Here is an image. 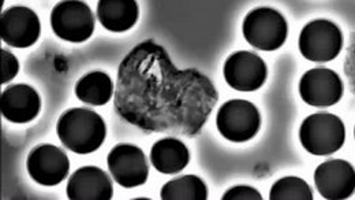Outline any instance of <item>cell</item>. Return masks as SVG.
<instances>
[{"label": "cell", "instance_id": "cell-1", "mask_svg": "<svg viewBox=\"0 0 355 200\" xmlns=\"http://www.w3.org/2000/svg\"><path fill=\"white\" fill-rule=\"evenodd\" d=\"M219 94L197 69L179 70L160 44H137L118 70L114 106L126 122L148 133L197 136Z\"/></svg>", "mask_w": 355, "mask_h": 200}, {"label": "cell", "instance_id": "cell-2", "mask_svg": "<svg viewBox=\"0 0 355 200\" xmlns=\"http://www.w3.org/2000/svg\"><path fill=\"white\" fill-rule=\"evenodd\" d=\"M56 133L66 149L87 155L101 147L107 126L104 119L93 110L71 108L59 118Z\"/></svg>", "mask_w": 355, "mask_h": 200}, {"label": "cell", "instance_id": "cell-3", "mask_svg": "<svg viewBox=\"0 0 355 200\" xmlns=\"http://www.w3.org/2000/svg\"><path fill=\"white\" fill-rule=\"evenodd\" d=\"M345 139V124L339 117L328 112H317L308 117L300 129V140L304 149L318 156L340 150Z\"/></svg>", "mask_w": 355, "mask_h": 200}, {"label": "cell", "instance_id": "cell-4", "mask_svg": "<svg viewBox=\"0 0 355 200\" xmlns=\"http://www.w3.org/2000/svg\"><path fill=\"white\" fill-rule=\"evenodd\" d=\"M242 31L246 42L254 49L275 51L284 44L288 28L279 11L260 7L246 15Z\"/></svg>", "mask_w": 355, "mask_h": 200}, {"label": "cell", "instance_id": "cell-5", "mask_svg": "<svg viewBox=\"0 0 355 200\" xmlns=\"http://www.w3.org/2000/svg\"><path fill=\"white\" fill-rule=\"evenodd\" d=\"M53 33L70 43L87 42L94 31V15L83 0H63L51 12Z\"/></svg>", "mask_w": 355, "mask_h": 200}, {"label": "cell", "instance_id": "cell-6", "mask_svg": "<svg viewBox=\"0 0 355 200\" xmlns=\"http://www.w3.org/2000/svg\"><path fill=\"white\" fill-rule=\"evenodd\" d=\"M216 125L224 139L234 143H245L259 133L261 117L253 103L248 100H228L218 112Z\"/></svg>", "mask_w": 355, "mask_h": 200}, {"label": "cell", "instance_id": "cell-7", "mask_svg": "<svg viewBox=\"0 0 355 200\" xmlns=\"http://www.w3.org/2000/svg\"><path fill=\"white\" fill-rule=\"evenodd\" d=\"M298 46L301 53L311 62H329L340 53L343 36L334 22L315 19L302 29Z\"/></svg>", "mask_w": 355, "mask_h": 200}, {"label": "cell", "instance_id": "cell-8", "mask_svg": "<svg viewBox=\"0 0 355 200\" xmlns=\"http://www.w3.org/2000/svg\"><path fill=\"white\" fill-rule=\"evenodd\" d=\"M42 25L37 14L24 6H14L3 11L0 18L1 40L15 49L32 47L40 38Z\"/></svg>", "mask_w": 355, "mask_h": 200}, {"label": "cell", "instance_id": "cell-9", "mask_svg": "<svg viewBox=\"0 0 355 200\" xmlns=\"http://www.w3.org/2000/svg\"><path fill=\"white\" fill-rule=\"evenodd\" d=\"M224 78L227 84L242 92L260 90L268 76L266 62L249 51L234 52L224 63Z\"/></svg>", "mask_w": 355, "mask_h": 200}, {"label": "cell", "instance_id": "cell-10", "mask_svg": "<svg viewBox=\"0 0 355 200\" xmlns=\"http://www.w3.org/2000/svg\"><path fill=\"white\" fill-rule=\"evenodd\" d=\"M114 180L123 188H135L146 183L149 166L144 151L132 144L114 147L107 158Z\"/></svg>", "mask_w": 355, "mask_h": 200}, {"label": "cell", "instance_id": "cell-11", "mask_svg": "<svg viewBox=\"0 0 355 200\" xmlns=\"http://www.w3.org/2000/svg\"><path fill=\"white\" fill-rule=\"evenodd\" d=\"M314 183L324 199H349L355 192V169L342 159L327 160L315 169Z\"/></svg>", "mask_w": 355, "mask_h": 200}, {"label": "cell", "instance_id": "cell-12", "mask_svg": "<svg viewBox=\"0 0 355 200\" xmlns=\"http://www.w3.org/2000/svg\"><path fill=\"white\" fill-rule=\"evenodd\" d=\"M26 167L36 183L45 187H53L69 176L70 162L60 149L52 144H43L31 151Z\"/></svg>", "mask_w": 355, "mask_h": 200}, {"label": "cell", "instance_id": "cell-13", "mask_svg": "<svg viewBox=\"0 0 355 200\" xmlns=\"http://www.w3.org/2000/svg\"><path fill=\"white\" fill-rule=\"evenodd\" d=\"M300 94L313 107H331L343 97V83L331 69H311L300 83Z\"/></svg>", "mask_w": 355, "mask_h": 200}, {"label": "cell", "instance_id": "cell-14", "mask_svg": "<svg viewBox=\"0 0 355 200\" xmlns=\"http://www.w3.org/2000/svg\"><path fill=\"white\" fill-rule=\"evenodd\" d=\"M42 108L39 94L29 85L17 84L6 88L1 94V115L14 124H26L33 121Z\"/></svg>", "mask_w": 355, "mask_h": 200}, {"label": "cell", "instance_id": "cell-15", "mask_svg": "<svg viewBox=\"0 0 355 200\" xmlns=\"http://www.w3.org/2000/svg\"><path fill=\"white\" fill-rule=\"evenodd\" d=\"M114 188L104 170L85 166L74 172L67 184V198L70 200L112 199Z\"/></svg>", "mask_w": 355, "mask_h": 200}, {"label": "cell", "instance_id": "cell-16", "mask_svg": "<svg viewBox=\"0 0 355 200\" xmlns=\"http://www.w3.org/2000/svg\"><path fill=\"white\" fill-rule=\"evenodd\" d=\"M138 4L135 0H98L97 17L110 32H126L138 21Z\"/></svg>", "mask_w": 355, "mask_h": 200}, {"label": "cell", "instance_id": "cell-17", "mask_svg": "<svg viewBox=\"0 0 355 200\" xmlns=\"http://www.w3.org/2000/svg\"><path fill=\"white\" fill-rule=\"evenodd\" d=\"M190 160L187 147L178 139L167 138L156 142L150 150L153 167L163 174L180 173Z\"/></svg>", "mask_w": 355, "mask_h": 200}, {"label": "cell", "instance_id": "cell-18", "mask_svg": "<svg viewBox=\"0 0 355 200\" xmlns=\"http://www.w3.org/2000/svg\"><path fill=\"white\" fill-rule=\"evenodd\" d=\"M77 98L92 106H104L114 95V84L108 74L92 72L78 80L76 85Z\"/></svg>", "mask_w": 355, "mask_h": 200}, {"label": "cell", "instance_id": "cell-19", "mask_svg": "<svg viewBox=\"0 0 355 200\" xmlns=\"http://www.w3.org/2000/svg\"><path fill=\"white\" fill-rule=\"evenodd\" d=\"M163 200H205L208 191L205 183L197 176H183L167 183L160 192Z\"/></svg>", "mask_w": 355, "mask_h": 200}, {"label": "cell", "instance_id": "cell-20", "mask_svg": "<svg viewBox=\"0 0 355 200\" xmlns=\"http://www.w3.org/2000/svg\"><path fill=\"white\" fill-rule=\"evenodd\" d=\"M270 200H311L313 192L306 181L298 177H284L276 181L269 192Z\"/></svg>", "mask_w": 355, "mask_h": 200}, {"label": "cell", "instance_id": "cell-21", "mask_svg": "<svg viewBox=\"0 0 355 200\" xmlns=\"http://www.w3.org/2000/svg\"><path fill=\"white\" fill-rule=\"evenodd\" d=\"M19 70L18 59L8 51L1 50V84L11 81Z\"/></svg>", "mask_w": 355, "mask_h": 200}, {"label": "cell", "instance_id": "cell-22", "mask_svg": "<svg viewBox=\"0 0 355 200\" xmlns=\"http://www.w3.org/2000/svg\"><path fill=\"white\" fill-rule=\"evenodd\" d=\"M261 194L248 185H238L223 195V200H261Z\"/></svg>", "mask_w": 355, "mask_h": 200}, {"label": "cell", "instance_id": "cell-23", "mask_svg": "<svg viewBox=\"0 0 355 200\" xmlns=\"http://www.w3.org/2000/svg\"><path fill=\"white\" fill-rule=\"evenodd\" d=\"M345 73H346V77L349 80L350 88L353 91V94H355V33L352 35L350 44H349L347 52H346Z\"/></svg>", "mask_w": 355, "mask_h": 200}, {"label": "cell", "instance_id": "cell-24", "mask_svg": "<svg viewBox=\"0 0 355 200\" xmlns=\"http://www.w3.org/2000/svg\"><path fill=\"white\" fill-rule=\"evenodd\" d=\"M354 138H355V128H354Z\"/></svg>", "mask_w": 355, "mask_h": 200}]
</instances>
